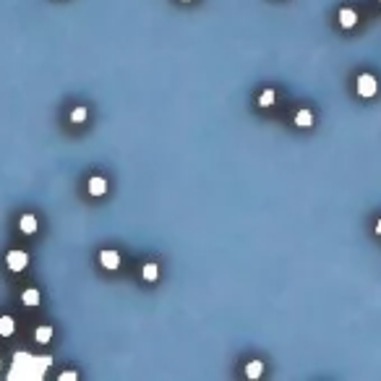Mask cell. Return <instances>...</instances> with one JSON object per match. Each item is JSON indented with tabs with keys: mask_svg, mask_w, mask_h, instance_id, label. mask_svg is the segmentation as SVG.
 Instances as JSON below:
<instances>
[{
	"mask_svg": "<svg viewBox=\"0 0 381 381\" xmlns=\"http://www.w3.org/2000/svg\"><path fill=\"white\" fill-rule=\"evenodd\" d=\"M261 371H264V363H261V361H251V363L246 366V376H248V379H259Z\"/></svg>",
	"mask_w": 381,
	"mask_h": 381,
	"instance_id": "6",
	"label": "cell"
},
{
	"mask_svg": "<svg viewBox=\"0 0 381 381\" xmlns=\"http://www.w3.org/2000/svg\"><path fill=\"white\" fill-rule=\"evenodd\" d=\"M5 261H8V269L10 272H24L26 264H29V256H26L24 251H10Z\"/></svg>",
	"mask_w": 381,
	"mask_h": 381,
	"instance_id": "1",
	"label": "cell"
},
{
	"mask_svg": "<svg viewBox=\"0 0 381 381\" xmlns=\"http://www.w3.org/2000/svg\"><path fill=\"white\" fill-rule=\"evenodd\" d=\"M259 102H261L264 107H267V105H272V102H274V91H272V89H267V91L261 94V99H259Z\"/></svg>",
	"mask_w": 381,
	"mask_h": 381,
	"instance_id": "14",
	"label": "cell"
},
{
	"mask_svg": "<svg viewBox=\"0 0 381 381\" xmlns=\"http://www.w3.org/2000/svg\"><path fill=\"white\" fill-rule=\"evenodd\" d=\"M71 120H73V123H84V120H86V110H84V107H76V110L71 112Z\"/></svg>",
	"mask_w": 381,
	"mask_h": 381,
	"instance_id": "13",
	"label": "cell"
},
{
	"mask_svg": "<svg viewBox=\"0 0 381 381\" xmlns=\"http://www.w3.org/2000/svg\"><path fill=\"white\" fill-rule=\"evenodd\" d=\"M144 280L146 282H154L157 280V264H146V267H144Z\"/></svg>",
	"mask_w": 381,
	"mask_h": 381,
	"instance_id": "12",
	"label": "cell"
},
{
	"mask_svg": "<svg viewBox=\"0 0 381 381\" xmlns=\"http://www.w3.org/2000/svg\"><path fill=\"white\" fill-rule=\"evenodd\" d=\"M76 379V374L73 371H68V374H60V381H73Z\"/></svg>",
	"mask_w": 381,
	"mask_h": 381,
	"instance_id": "15",
	"label": "cell"
},
{
	"mask_svg": "<svg viewBox=\"0 0 381 381\" xmlns=\"http://www.w3.org/2000/svg\"><path fill=\"white\" fill-rule=\"evenodd\" d=\"M295 123L298 125H311V123H314V115H311V110H300L295 115Z\"/></svg>",
	"mask_w": 381,
	"mask_h": 381,
	"instance_id": "9",
	"label": "cell"
},
{
	"mask_svg": "<svg viewBox=\"0 0 381 381\" xmlns=\"http://www.w3.org/2000/svg\"><path fill=\"white\" fill-rule=\"evenodd\" d=\"M34 337H37V342H42V345H44V342H50V337H52V329H50V327H39Z\"/></svg>",
	"mask_w": 381,
	"mask_h": 381,
	"instance_id": "11",
	"label": "cell"
},
{
	"mask_svg": "<svg viewBox=\"0 0 381 381\" xmlns=\"http://www.w3.org/2000/svg\"><path fill=\"white\" fill-rule=\"evenodd\" d=\"M21 300H24L26 306H37V303H39V293H37V290H24Z\"/></svg>",
	"mask_w": 381,
	"mask_h": 381,
	"instance_id": "10",
	"label": "cell"
},
{
	"mask_svg": "<svg viewBox=\"0 0 381 381\" xmlns=\"http://www.w3.org/2000/svg\"><path fill=\"white\" fill-rule=\"evenodd\" d=\"M376 89H379V84H376V78H374V76L363 73L361 78H358V94H361V97H374V94H376Z\"/></svg>",
	"mask_w": 381,
	"mask_h": 381,
	"instance_id": "2",
	"label": "cell"
},
{
	"mask_svg": "<svg viewBox=\"0 0 381 381\" xmlns=\"http://www.w3.org/2000/svg\"><path fill=\"white\" fill-rule=\"evenodd\" d=\"M13 319L10 316H0V334H3V337H8V334H13Z\"/></svg>",
	"mask_w": 381,
	"mask_h": 381,
	"instance_id": "7",
	"label": "cell"
},
{
	"mask_svg": "<svg viewBox=\"0 0 381 381\" xmlns=\"http://www.w3.org/2000/svg\"><path fill=\"white\" fill-rule=\"evenodd\" d=\"M99 261H102V267H107V269H118L120 253H118V251H102V253H99Z\"/></svg>",
	"mask_w": 381,
	"mask_h": 381,
	"instance_id": "3",
	"label": "cell"
},
{
	"mask_svg": "<svg viewBox=\"0 0 381 381\" xmlns=\"http://www.w3.org/2000/svg\"><path fill=\"white\" fill-rule=\"evenodd\" d=\"M105 191H107V183L102 180V178H91V180H89V193H91V196H102Z\"/></svg>",
	"mask_w": 381,
	"mask_h": 381,
	"instance_id": "5",
	"label": "cell"
},
{
	"mask_svg": "<svg viewBox=\"0 0 381 381\" xmlns=\"http://www.w3.org/2000/svg\"><path fill=\"white\" fill-rule=\"evenodd\" d=\"M21 230H24V233H34V230H37V219L31 214H24L21 217Z\"/></svg>",
	"mask_w": 381,
	"mask_h": 381,
	"instance_id": "8",
	"label": "cell"
},
{
	"mask_svg": "<svg viewBox=\"0 0 381 381\" xmlns=\"http://www.w3.org/2000/svg\"><path fill=\"white\" fill-rule=\"evenodd\" d=\"M340 24H342L345 29H350V26H355V24H358V13H355V10H350V8H345V10H340Z\"/></svg>",
	"mask_w": 381,
	"mask_h": 381,
	"instance_id": "4",
	"label": "cell"
},
{
	"mask_svg": "<svg viewBox=\"0 0 381 381\" xmlns=\"http://www.w3.org/2000/svg\"><path fill=\"white\" fill-rule=\"evenodd\" d=\"M376 233H381V219H379V225H376Z\"/></svg>",
	"mask_w": 381,
	"mask_h": 381,
	"instance_id": "16",
	"label": "cell"
}]
</instances>
